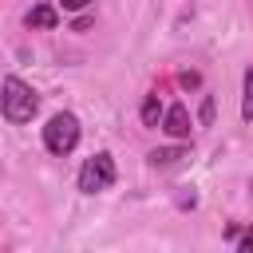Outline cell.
<instances>
[{"instance_id": "obj_9", "label": "cell", "mask_w": 253, "mask_h": 253, "mask_svg": "<svg viewBox=\"0 0 253 253\" xmlns=\"http://www.w3.org/2000/svg\"><path fill=\"white\" fill-rule=\"evenodd\" d=\"M142 123H146V126H158V123H162V107H158V95H146V103H142Z\"/></svg>"}, {"instance_id": "obj_7", "label": "cell", "mask_w": 253, "mask_h": 253, "mask_svg": "<svg viewBox=\"0 0 253 253\" xmlns=\"http://www.w3.org/2000/svg\"><path fill=\"white\" fill-rule=\"evenodd\" d=\"M241 119L253 123V67H249L245 79H241Z\"/></svg>"}, {"instance_id": "obj_10", "label": "cell", "mask_w": 253, "mask_h": 253, "mask_svg": "<svg viewBox=\"0 0 253 253\" xmlns=\"http://www.w3.org/2000/svg\"><path fill=\"white\" fill-rule=\"evenodd\" d=\"M87 4H91V0H59V8H63V12H83Z\"/></svg>"}, {"instance_id": "obj_6", "label": "cell", "mask_w": 253, "mask_h": 253, "mask_svg": "<svg viewBox=\"0 0 253 253\" xmlns=\"http://www.w3.org/2000/svg\"><path fill=\"white\" fill-rule=\"evenodd\" d=\"M225 241H229L237 253H253V225H245V229L229 225V229H225Z\"/></svg>"}, {"instance_id": "obj_5", "label": "cell", "mask_w": 253, "mask_h": 253, "mask_svg": "<svg viewBox=\"0 0 253 253\" xmlns=\"http://www.w3.org/2000/svg\"><path fill=\"white\" fill-rule=\"evenodd\" d=\"M24 24H28V28H40V32H47V28H55V24H59V12H55L51 4H36V8H28Z\"/></svg>"}, {"instance_id": "obj_8", "label": "cell", "mask_w": 253, "mask_h": 253, "mask_svg": "<svg viewBox=\"0 0 253 253\" xmlns=\"http://www.w3.org/2000/svg\"><path fill=\"white\" fill-rule=\"evenodd\" d=\"M182 158H186L182 146H166V150H154V154H150V166H174V162H182Z\"/></svg>"}, {"instance_id": "obj_1", "label": "cell", "mask_w": 253, "mask_h": 253, "mask_svg": "<svg viewBox=\"0 0 253 253\" xmlns=\"http://www.w3.org/2000/svg\"><path fill=\"white\" fill-rule=\"evenodd\" d=\"M36 111H40L36 91H32L20 75H4V83H0V115H4L12 126H24V123L36 119Z\"/></svg>"}, {"instance_id": "obj_2", "label": "cell", "mask_w": 253, "mask_h": 253, "mask_svg": "<svg viewBox=\"0 0 253 253\" xmlns=\"http://www.w3.org/2000/svg\"><path fill=\"white\" fill-rule=\"evenodd\" d=\"M43 146H47V154H71L75 146H79V119L71 115V111H59V115H51L47 119V126H43Z\"/></svg>"}, {"instance_id": "obj_3", "label": "cell", "mask_w": 253, "mask_h": 253, "mask_svg": "<svg viewBox=\"0 0 253 253\" xmlns=\"http://www.w3.org/2000/svg\"><path fill=\"white\" fill-rule=\"evenodd\" d=\"M115 178H119V170H115V158H111L107 150L91 154V158L79 166V190H83V194H103V190L115 186Z\"/></svg>"}, {"instance_id": "obj_4", "label": "cell", "mask_w": 253, "mask_h": 253, "mask_svg": "<svg viewBox=\"0 0 253 253\" xmlns=\"http://www.w3.org/2000/svg\"><path fill=\"white\" fill-rule=\"evenodd\" d=\"M158 126H162L170 138H190V126H194V123H190V111H186L182 103H174V107L162 111V123H158Z\"/></svg>"}]
</instances>
